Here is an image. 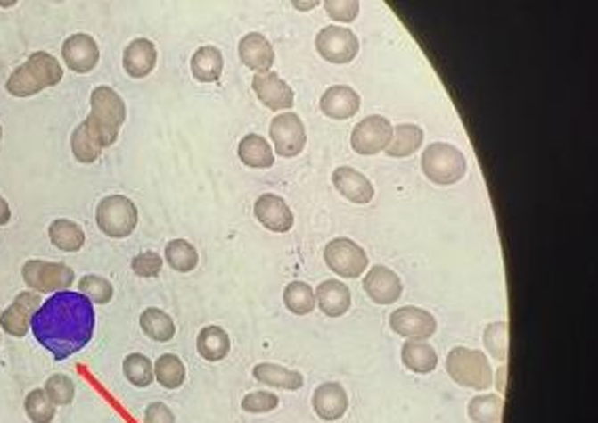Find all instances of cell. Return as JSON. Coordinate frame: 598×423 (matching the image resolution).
Here are the masks:
<instances>
[{
  "instance_id": "7",
  "label": "cell",
  "mask_w": 598,
  "mask_h": 423,
  "mask_svg": "<svg viewBox=\"0 0 598 423\" xmlns=\"http://www.w3.org/2000/svg\"><path fill=\"white\" fill-rule=\"evenodd\" d=\"M24 282L32 293H55L70 288L74 282V271L61 262H47V261H28L24 269Z\"/></svg>"
},
{
  "instance_id": "32",
  "label": "cell",
  "mask_w": 598,
  "mask_h": 423,
  "mask_svg": "<svg viewBox=\"0 0 598 423\" xmlns=\"http://www.w3.org/2000/svg\"><path fill=\"white\" fill-rule=\"evenodd\" d=\"M152 369H155V379L161 383L163 387H168V390H176V387H180L186 379L184 364H182V360L178 356H174V353H163V356H159Z\"/></svg>"
},
{
  "instance_id": "18",
  "label": "cell",
  "mask_w": 598,
  "mask_h": 423,
  "mask_svg": "<svg viewBox=\"0 0 598 423\" xmlns=\"http://www.w3.org/2000/svg\"><path fill=\"white\" fill-rule=\"evenodd\" d=\"M360 94L349 85H332L322 94V112L328 114L330 119L345 121L360 111Z\"/></svg>"
},
{
  "instance_id": "14",
  "label": "cell",
  "mask_w": 598,
  "mask_h": 423,
  "mask_svg": "<svg viewBox=\"0 0 598 423\" xmlns=\"http://www.w3.org/2000/svg\"><path fill=\"white\" fill-rule=\"evenodd\" d=\"M252 87L258 100L271 111H290L294 104V91L277 72H256Z\"/></svg>"
},
{
  "instance_id": "29",
  "label": "cell",
  "mask_w": 598,
  "mask_h": 423,
  "mask_svg": "<svg viewBox=\"0 0 598 423\" xmlns=\"http://www.w3.org/2000/svg\"><path fill=\"white\" fill-rule=\"evenodd\" d=\"M423 145V129L413 123H400L394 128L389 145H387V155L389 157H410Z\"/></svg>"
},
{
  "instance_id": "46",
  "label": "cell",
  "mask_w": 598,
  "mask_h": 423,
  "mask_svg": "<svg viewBox=\"0 0 598 423\" xmlns=\"http://www.w3.org/2000/svg\"><path fill=\"white\" fill-rule=\"evenodd\" d=\"M11 220V208L7 203V199L0 197V227H4Z\"/></svg>"
},
{
  "instance_id": "22",
  "label": "cell",
  "mask_w": 598,
  "mask_h": 423,
  "mask_svg": "<svg viewBox=\"0 0 598 423\" xmlns=\"http://www.w3.org/2000/svg\"><path fill=\"white\" fill-rule=\"evenodd\" d=\"M315 303L326 316H343L351 307L349 286L339 282V279H324L315 290Z\"/></svg>"
},
{
  "instance_id": "31",
  "label": "cell",
  "mask_w": 598,
  "mask_h": 423,
  "mask_svg": "<svg viewBox=\"0 0 598 423\" xmlns=\"http://www.w3.org/2000/svg\"><path fill=\"white\" fill-rule=\"evenodd\" d=\"M140 326L142 330L155 341H169L176 335V324L174 319L168 316L163 310H157V307H148V310L142 311L140 316Z\"/></svg>"
},
{
  "instance_id": "41",
  "label": "cell",
  "mask_w": 598,
  "mask_h": 423,
  "mask_svg": "<svg viewBox=\"0 0 598 423\" xmlns=\"http://www.w3.org/2000/svg\"><path fill=\"white\" fill-rule=\"evenodd\" d=\"M45 392L53 404H70L74 400V383L66 375H53L45 383Z\"/></svg>"
},
{
  "instance_id": "48",
  "label": "cell",
  "mask_w": 598,
  "mask_h": 423,
  "mask_svg": "<svg viewBox=\"0 0 598 423\" xmlns=\"http://www.w3.org/2000/svg\"><path fill=\"white\" fill-rule=\"evenodd\" d=\"M0 138H3V128H0Z\"/></svg>"
},
{
  "instance_id": "35",
  "label": "cell",
  "mask_w": 598,
  "mask_h": 423,
  "mask_svg": "<svg viewBox=\"0 0 598 423\" xmlns=\"http://www.w3.org/2000/svg\"><path fill=\"white\" fill-rule=\"evenodd\" d=\"M283 303L290 311L299 313V316H305V313H311L315 310V293L307 282H290L283 290Z\"/></svg>"
},
{
  "instance_id": "20",
  "label": "cell",
  "mask_w": 598,
  "mask_h": 423,
  "mask_svg": "<svg viewBox=\"0 0 598 423\" xmlns=\"http://www.w3.org/2000/svg\"><path fill=\"white\" fill-rule=\"evenodd\" d=\"M332 182L339 188L340 195H345L353 203H368L374 197V187L362 171L353 168H343L332 171Z\"/></svg>"
},
{
  "instance_id": "44",
  "label": "cell",
  "mask_w": 598,
  "mask_h": 423,
  "mask_svg": "<svg viewBox=\"0 0 598 423\" xmlns=\"http://www.w3.org/2000/svg\"><path fill=\"white\" fill-rule=\"evenodd\" d=\"M135 276L140 278H157L161 273L163 261L157 253H142L132 261Z\"/></svg>"
},
{
  "instance_id": "40",
  "label": "cell",
  "mask_w": 598,
  "mask_h": 423,
  "mask_svg": "<svg viewBox=\"0 0 598 423\" xmlns=\"http://www.w3.org/2000/svg\"><path fill=\"white\" fill-rule=\"evenodd\" d=\"M78 288H81V294L87 296L89 301L100 303V305H104V303L111 301L112 294H115L112 284L108 282L106 278L100 276H85L81 279V284H78Z\"/></svg>"
},
{
  "instance_id": "16",
  "label": "cell",
  "mask_w": 598,
  "mask_h": 423,
  "mask_svg": "<svg viewBox=\"0 0 598 423\" xmlns=\"http://www.w3.org/2000/svg\"><path fill=\"white\" fill-rule=\"evenodd\" d=\"M364 290L379 305H389L402 296V279L385 265H374L364 278Z\"/></svg>"
},
{
  "instance_id": "5",
  "label": "cell",
  "mask_w": 598,
  "mask_h": 423,
  "mask_svg": "<svg viewBox=\"0 0 598 423\" xmlns=\"http://www.w3.org/2000/svg\"><path fill=\"white\" fill-rule=\"evenodd\" d=\"M423 174L436 185H455L465 176L467 162L457 146L448 142H434L423 151L421 157Z\"/></svg>"
},
{
  "instance_id": "12",
  "label": "cell",
  "mask_w": 598,
  "mask_h": 423,
  "mask_svg": "<svg viewBox=\"0 0 598 423\" xmlns=\"http://www.w3.org/2000/svg\"><path fill=\"white\" fill-rule=\"evenodd\" d=\"M389 324L397 335L406 336V339H414V341L430 339L438 328L436 318L431 316L430 311L421 310V307H413V305L400 307V310H396L394 313H391Z\"/></svg>"
},
{
  "instance_id": "1",
  "label": "cell",
  "mask_w": 598,
  "mask_h": 423,
  "mask_svg": "<svg viewBox=\"0 0 598 423\" xmlns=\"http://www.w3.org/2000/svg\"><path fill=\"white\" fill-rule=\"evenodd\" d=\"M30 328L37 341L51 352V356L66 360L81 352L94 336V305L85 294L64 290L38 307L32 316Z\"/></svg>"
},
{
  "instance_id": "2",
  "label": "cell",
  "mask_w": 598,
  "mask_h": 423,
  "mask_svg": "<svg viewBox=\"0 0 598 423\" xmlns=\"http://www.w3.org/2000/svg\"><path fill=\"white\" fill-rule=\"evenodd\" d=\"M125 117V102L115 89L111 87H95L91 91V112L85 119V128L89 136L95 140L100 148L112 146L119 138V129L123 128Z\"/></svg>"
},
{
  "instance_id": "13",
  "label": "cell",
  "mask_w": 598,
  "mask_h": 423,
  "mask_svg": "<svg viewBox=\"0 0 598 423\" xmlns=\"http://www.w3.org/2000/svg\"><path fill=\"white\" fill-rule=\"evenodd\" d=\"M41 305V296L32 293V290L30 293L17 294V299L11 303L9 310L0 313V326L11 336H26L28 330H30L32 316L38 311Z\"/></svg>"
},
{
  "instance_id": "9",
  "label": "cell",
  "mask_w": 598,
  "mask_h": 423,
  "mask_svg": "<svg viewBox=\"0 0 598 423\" xmlns=\"http://www.w3.org/2000/svg\"><path fill=\"white\" fill-rule=\"evenodd\" d=\"M269 134L275 145V153L282 157H296L299 153H303L307 145L305 123L296 112L288 111L277 114L269 125Z\"/></svg>"
},
{
  "instance_id": "4",
  "label": "cell",
  "mask_w": 598,
  "mask_h": 423,
  "mask_svg": "<svg viewBox=\"0 0 598 423\" xmlns=\"http://www.w3.org/2000/svg\"><path fill=\"white\" fill-rule=\"evenodd\" d=\"M446 370L453 381L471 390H488L493 386V369L488 358L470 347H453L446 356Z\"/></svg>"
},
{
  "instance_id": "19",
  "label": "cell",
  "mask_w": 598,
  "mask_h": 423,
  "mask_svg": "<svg viewBox=\"0 0 598 423\" xmlns=\"http://www.w3.org/2000/svg\"><path fill=\"white\" fill-rule=\"evenodd\" d=\"M347 407H349V400H347V392L340 383H322L315 394H313V409L324 421L340 419Z\"/></svg>"
},
{
  "instance_id": "3",
  "label": "cell",
  "mask_w": 598,
  "mask_h": 423,
  "mask_svg": "<svg viewBox=\"0 0 598 423\" xmlns=\"http://www.w3.org/2000/svg\"><path fill=\"white\" fill-rule=\"evenodd\" d=\"M61 77H64V70H61L60 62L45 51H37L28 57L24 66L11 74L7 91L15 98H30V95L41 94L43 89L58 85Z\"/></svg>"
},
{
  "instance_id": "26",
  "label": "cell",
  "mask_w": 598,
  "mask_h": 423,
  "mask_svg": "<svg viewBox=\"0 0 598 423\" xmlns=\"http://www.w3.org/2000/svg\"><path fill=\"white\" fill-rule=\"evenodd\" d=\"M237 153H239V159H242L248 168L265 170V168H271L273 162H275L271 145L258 134L243 136L242 142H239Z\"/></svg>"
},
{
  "instance_id": "17",
  "label": "cell",
  "mask_w": 598,
  "mask_h": 423,
  "mask_svg": "<svg viewBox=\"0 0 598 423\" xmlns=\"http://www.w3.org/2000/svg\"><path fill=\"white\" fill-rule=\"evenodd\" d=\"M254 214L256 219L260 220V225L271 228V231L283 233L290 231L294 225V214L292 210L288 208V203L283 202L279 195H273V193H265L256 199L254 203Z\"/></svg>"
},
{
  "instance_id": "37",
  "label": "cell",
  "mask_w": 598,
  "mask_h": 423,
  "mask_svg": "<svg viewBox=\"0 0 598 423\" xmlns=\"http://www.w3.org/2000/svg\"><path fill=\"white\" fill-rule=\"evenodd\" d=\"M70 146H72L74 159H77V162H81V163H94L102 153V148L95 145V140L91 138L87 128H85L83 123L72 131Z\"/></svg>"
},
{
  "instance_id": "10",
  "label": "cell",
  "mask_w": 598,
  "mask_h": 423,
  "mask_svg": "<svg viewBox=\"0 0 598 423\" xmlns=\"http://www.w3.org/2000/svg\"><path fill=\"white\" fill-rule=\"evenodd\" d=\"M394 134V125L383 114H370L351 131V146L360 155H374L387 148Z\"/></svg>"
},
{
  "instance_id": "11",
  "label": "cell",
  "mask_w": 598,
  "mask_h": 423,
  "mask_svg": "<svg viewBox=\"0 0 598 423\" xmlns=\"http://www.w3.org/2000/svg\"><path fill=\"white\" fill-rule=\"evenodd\" d=\"M315 47L320 51L322 57L334 64H347L360 51V41L349 28L340 26H326L317 32Z\"/></svg>"
},
{
  "instance_id": "39",
  "label": "cell",
  "mask_w": 598,
  "mask_h": 423,
  "mask_svg": "<svg viewBox=\"0 0 598 423\" xmlns=\"http://www.w3.org/2000/svg\"><path fill=\"white\" fill-rule=\"evenodd\" d=\"M510 333H508V324L505 322H495L484 330V345L487 350L491 352V356L497 360H505L508 358V350H510Z\"/></svg>"
},
{
  "instance_id": "38",
  "label": "cell",
  "mask_w": 598,
  "mask_h": 423,
  "mask_svg": "<svg viewBox=\"0 0 598 423\" xmlns=\"http://www.w3.org/2000/svg\"><path fill=\"white\" fill-rule=\"evenodd\" d=\"M26 413L34 423H51L55 417V404L45 390H34L26 398Z\"/></svg>"
},
{
  "instance_id": "6",
  "label": "cell",
  "mask_w": 598,
  "mask_h": 423,
  "mask_svg": "<svg viewBox=\"0 0 598 423\" xmlns=\"http://www.w3.org/2000/svg\"><path fill=\"white\" fill-rule=\"evenodd\" d=\"M100 231L108 237L123 239L132 236L138 225V210L135 203L125 195H108L98 203L95 210Z\"/></svg>"
},
{
  "instance_id": "28",
  "label": "cell",
  "mask_w": 598,
  "mask_h": 423,
  "mask_svg": "<svg viewBox=\"0 0 598 423\" xmlns=\"http://www.w3.org/2000/svg\"><path fill=\"white\" fill-rule=\"evenodd\" d=\"M402 362L413 370V373L427 375L438 367L436 350L427 341L408 339L402 347Z\"/></svg>"
},
{
  "instance_id": "21",
  "label": "cell",
  "mask_w": 598,
  "mask_h": 423,
  "mask_svg": "<svg viewBox=\"0 0 598 423\" xmlns=\"http://www.w3.org/2000/svg\"><path fill=\"white\" fill-rule=\"evenodd\" d=\"M239 57L248 68L256 72H269L275 62V51L263 34L250 32L239 41Z\"/></svg>"
},
{
  "instance_id": "47",
  "label": "cell",
  "mask_w": 598,
  "mask_h": 423,
  "mask_svg": "<svg viewBox=\"0 0 598 423\" xmlns=\"http://www.w3.org/2000/svg\"><path fill=\"white\" fill-rule=\"evenodd\" d=\"M294 7L307 11V9H315L317 3H315V0H311V3H299V0H294Z\"/></svg>"
},
{
  "instance_id": "23",
  "label": "cell",
  "mask_w": 598,
  "mask_h": 423,
  "mask_svg": "<svg viewBox=\"0 0 598 423\" xmlns=\"http://www.w3.org/2000/svg\"><path fill=\"white\" fill-rule=\"evenodd\" d=\"M157 64V47L148 38H135L123 54V68L129 77L142 79L152 72Z\"/></svg>"
},
{
  "instance_id": "33",
  "label": "cell",
  "mask_w": 598,
  "mask_h": 423,
  "mask_svg": "<svg viewBox=\"0 0 598 423\" xmlns=\"http://www.w3.org/2000/svg\"><path fill=\"white\" fill-rule=\"evenodd\" d=\"M165 259H168L169 267L176 269L180 273H189L197 267L199 254L195 245L186 242V239H172L165 245Z\"/></svg>"
},
{
  "instance_id": "45",
  "label": "cell",
  "mask_w": 598,
  "mask_h": 423,
  "mask_svg": "<svg viewBox=\"0 0 598 423\" xmlns=\"http://www.w3.org/2000/svg\"><path fill=\"white\" fill-rule=\"evenodd\" d=\"M144 423H176V417L163 402H152L144 413Z\"/></svg>"
},
{
  "instance_id": "24",
  "label": "cell",
  "mask_w": 598,
  "mask_h": 423,
  "mask_svg": "<svg viewBox=\"0 0 598 423\" xmlns=\"http://www.w3.org/2000/svg\"><path fill=\"white\" fill-rule=\"evenodd\" d=\"M254 379L265 383V386L271 387H279V390H300L303 387V375L299 370L279 367V364H271V362H260L254 367Z\"/></svg>"
},
{
  "instance_id": "36",
  "label": "cell",
  "mask_w": 598,
  "mask_h": 423,
  "mask_svg": "<svg viewBox=\"0 0 598 423\" xmlns=\"http://www.w3.org/2000/svg\"><path fill=\"white\" fill-rule=\"evenodd\" d=\"M123 373L127 377V381L135 387H148L155 377V369L152 362L142 353H129L123 362Z\"/></svg>"
},
{
  "instance_id": "30",
  "label": "cell",
  "mask_w": 598,
  "mask_h": 423,
  "mask_svg": "<svg viewBox=\"0 0 598 423\" xmlns=\"http://www.w3.org/2000/svg\"><path fill=\"white\" fill-rule=\"evenodd\" d=\"M49 237L51 244H53L55 248L64 250V253H78L85 244L83 228L78 227L77 222L66 219H58L51 222Z\"/></svg>"
},
{
  "instance_id": "8",
  "label": "cell",
  "mask_w": 598,
  "mask_h": 423,
  "mask_svg": "<svg viewBox=\"0 0 598 423\" xmlns=\"http://www.w3.org/2000/svg\"><path fill=\"white\" fill-rule=\"evenodd\" d=\"M324 259H326V265L340 278H357L368 267V254L364 253L362 245L347 237H336L328 242L324 248Z\"/></svg>"
},
{
  "instance_id": "25",
  "label": "cell",
  "mask_w": 598,
  "mask_h": 423,
  "mask_svg": "<svg viewBox=\"0 0 598 423\" xmlns=\"http://www.w3.org/2000/svg\"><path fill=\"white\" fill-rule=\"evenodd\" d=\"M222 68H225V57H222L220 49L212 47V45L199 47L191 57L193 77L201 83L218 81L222 74Z\"/></svg>"
},
{
  "instance_id": "27",
  "label": "cell",
  "mask_w": 598,
  "mask_h": 423,
  "mask_svg": "<svg viewBox=\"0 0 598 423\" xmlns=\"http://www.w3.org/2000/svg\"><path fill=\"white\" fill-rule=\"evenodd\" d=\"M231 339L225 328L220 326H205V328L197 336V352L201 358L209 360V362H218L229 356Z\"/></svg>"
},
{
  "instance_id": "42",
  "label": "cell",
  "mask_w": 598,
  "mask_h": 423,
  "mask_svg": "<svg viewBox=\"0 0 598 423\" xmlns=\"http://www.w3.org/2000/svg\"><path fill=\"white\" fill-rule=\"evenodd\" d=\"M277 404L279 398L271 392H252L242 400V407L248 413H266V411L277 409Z\"/></svg>"
},
{
  "instance_id": "15",
  "label": "cell",
  "mask_w": 598,
  "mask_h": 423,
  "mask_svg": "<svg viewBox=\"0 0 598 423\" xmlns=\"http://www.w3.org/2000/svg\"><path fill=\"white\" fill-rule=\"evenodd\" d=\"M61 55H64V62L70 70L81 74L91 72L100 62L98 43L94 41V37H89V34L85 32L72 34V37L61 45Z\"/></svg>"
},
{
  "instance_id": "43",
  "label": "cell",
  "mask_w": 598,
  "mask_h": 423,
  "mask_svg": "<svg viewBox=\"0 0 598 423\" xmlns=\"http://www.w3.org/2000/svg\"><path fill=\"white\" fill-rule=\"evenodd\" d=\"M324 9L336 21H353L360 13V3L357 0H326Z\"/></svg>"
},
{
  "instance_id": "34",
  "label": "cell",
  "mask_w": 598,
  "mask_h": 423,
  "mask_svg": "<svg viewBox=\"0 0 598 423\" xmlns=\"http://www.w3.org/2000/svg\"><path fill=\"white\" fill-rule=\"evenodd\" d=\"M501 411H504V400L497 394H482L476 396L467 407V415L476 423H499Z\"/></svg>"
}]
</instances>
